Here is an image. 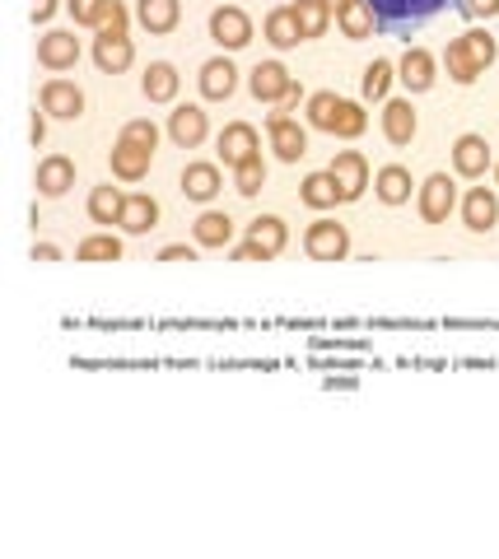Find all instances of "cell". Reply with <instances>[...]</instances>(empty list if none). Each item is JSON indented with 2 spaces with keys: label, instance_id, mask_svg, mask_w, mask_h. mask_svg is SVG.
Masks as SVG:
<instances>
[{
  "label": "cell",
  "instance_id": "6da1fadb",
  "mask_svg": "<svg viewBox=\"0 0 499 559\" xmlns=\"http://www.w3.org/2000/svg\"><path fill=\"white\" fill-rule=\"evenodd\" d=\"M495 57H499V38L486 33V28H467V33H458V38L443 47V66H449L453 84H476L495 66Z\"/></svg>",
  "mask_w": 499,
  "mask_h": 559
},
{
  "label": "cell",
  "instance_id": "7a4b0ae2",
  "mask_svg": "<svg viewBox=\"0 0 499 559\" xmlns=\"http://www.w3.org/2000/svg\"><path fill=\"white\" fill-rule=\"evenodd\" d=\"M308 127L341 135V140H355V135L369 131V112L351 98H336L332 90H318V94H308Z\"/></svg>",
  "mask_w": 499,
  "mask_h": 559
},
{
  "label": "cell",
  "instance_id": "3957f363",
  "mask_svg": "<svg viewBox=\"0 0 499 559\" xmlns=\"http://www.w3.org/2000/svg\"><path fill=\"white\" fill-rule=\"evenodd\" d=\"M458 0H369L373 20L383 33H397V38H411L416 28H425L435 14H443Z\"/></svg>",
  "mask_w": 499,
  "mask_h": 559
},
{
  "label": "cell",
  "instance_id": "277c9868",
  "mask_svg": "<svg viewBox=\"0 0 499 559\" xmlns=\"http://www.w3.org/2000/svg\"><path fill=\"white\" fill-rule=\"evenodd\" d=\"M285 242H289V229L281 215H257L248 224V238L234 248V261H275L285 252Z\"/></svg>",
  "mask_w": 499,
  "mask_h": 559
},
{
  "label": "cell",
  "instance_id": "5b68a950",
  "mask_svg": "<svg viewBox=\"0 0 499 559\" xmlns=\"http://www.w3.org/2000/svg\"><path fill=\"white\" fill-rule=\"evenodd\" d=\"M248 90H252V98L257 103H299L304 98V90L295 84V75L281 66V61H262V66H252V75H248Z\"/></svg>",
  "mask_w": 499,
  "mask_h": 559
},
{
  "label": "cell",
  "instance_id": "8992f818",
  "mask_svg": "<svg viewBox=\"0 0 499 559\" xmlns=\"http://www.w3.org/2000/svg\"><path fill=\"white\" fill-rule=\"evenodd\" d=\"M304 252L313 261H346L351 257V229L341 219H313L304 229Z\"/></svg>",
  "mask_w": 499,
  "mask_h": 559
},
{
  "label": "cell",
  "instance_id": "52a82bcc",
  "mask_svg": "<svg viewBox=\"0 0 499 559\" xmlns=\"http://www.w3.org/2000/svg\"><path fill=\"white\" fill-rule=\"evenodd\" d=\"M453 205H458V182L449 178V173H429V178L420 182V191H416L420 219L425 224H443L453 215Z\"/></svg>",
  "mask_w": 499,
  "mask_h": 559
},
{
  "label": "cell",
  "instance_id": "ba28073f",
  "mask_svg": "<svg viewBox=\"0 0 499 559\" xmlns=\"http://www.w3.org/2000/svg\"><path fill=\"white\" fill-rule=\"evenodd\" d=\"M266 140H271V150H275V159L281 164H299L308 154V131L285 108L266 117Z\"/></svg>",
  "mask_w": 499,
  "mask_h": 559
},
{
  "label": "cell",
  "instance_id": "9c48e42d",
  "mask_svg": "<svg viewBox=\"0 0 499 559\" xmlns=\"http://www.w3.org/2000/svg\"><path fill=\"white\" fill-rule=\"evenodd\" d=\"M215 150H219V164L238 168V164H248V159L262 154V135H257L252 121H229V127L219 131V140H215Z\"/></svg>",
  "mask_w": 499,
  "mask_h": 559
},
{
  "label": "cell",
  "instance_id": "30bf717a",
  "mask_svg": "<svg viewBox=\"0 0 499 559\" xmlns=\"http://www.w3.org/2000/svg\"><path fill=\"white\" fill-rule=\"evenodd\" d=\"M80 61V38L71 28H47L38 38V66L51 70V75H61V70H71Z\"/></svg>",
  "mask_w": 499,
  "mask_h": 559
},
{
  "label": "cell",
  "instance_id": "8fae6325",
  "mask_svg": "<svg viewBox=\"0 0 499 559\" xmlns=\"http://www.w3.org/2000/svg\"><path fill=\"white\" fill-rule=\"evenodd\" d=\"M453 168H458V178H486V173L495 168V154H490V145H486V135H476V131H467V135H458V145H453Z\"/></svg>",
  "mask_w": 499,
  "mask_h": 559
},
{
  "label": "cell",
  "instance_id": "7c38bea8",
  "mask_svg": "<svg viewBox=\"0 0 499 559\" xmlns=\"http://www.w3.org/2000/svg\"><path fill=\"white\" fill-rule=\"evenodd\" d=\"M108 164H112V178L117 182H141L145 173H150V164H154V150L150 145H135V140H127V135H117Z\"/></svg>",
  "mask_w": 499,
  "mask_h": 559
},
{
  "label": "cell",
  "instance_id": "4fadbf2b",
  "mask_svg": "<svg viewBox=\"0 0 499 559\" xmlns=\"http://www.w3.org/2000/svg\"><path fill=\"white\" fill-rule=\"evenodd\" d=\"M38 103H43V112H47V117H61V121H75V117L84 112L80 84H75V80H61V75H51V80L43 84Z\"/></svg>",
  "mask_w": 499,
  "mask_h": 559
},
{
  "label": "cell",
  "instance_id": "5bb4252c",
  "mask_svg": "<svg viewBox=\"0 0 499 559\" xmlns=\"http://www.w3.org/2000/svg\"><path fill=\"white\" fill-rule=\"evenodd\" d=\"M168 135H174L178 150H197V145H205V135H211V121H205L197 103H178V108L168 112Z\"/></svg>",
  "mask_w": 499,
  "mask_h": 559
},
{
  "label": "cell",
  "instance_id": "9a60e30c",
  "mask_svg": "<svg viewBox=\"0 0 499 559\" xmlns=\"http://www.w3.org/2000/svg\"><path fill=\"white\" fill-rule=\"evenodd\" d=\"M211 38L225 51L248 47L252 43V20L238 5H219V10H211Z\"/></svg>",
  "mask_w": 499,
  "mask_h": 559
},
{
  "label": "cell",
  "instance_id": "2e32d148",
  "mask_svg": "<svg viewBox=\"0 0 499 559\" xmlns=\"http://www.w3.org/2000/svg\"><path fill=\"white\" fill-rule=\"evenodd\" d=\"M131 61H135V43L127 33H98L94 38V66L103 75H122V70H131Z\"/></svg>",
  "mask_w": 499,
  "mask_h": 559
},
{
  "label": "cell",
  "instance_id": "e0dca14e",
  "mask_svg": "<svg viewBox=\"0 0 499 559\" xmlns=\"http://www.w3.org/2000/svg\"><path fill=\"white\" fill-rule=\"evenodd\" d=\"M402 84L411 94H425V90H435V80H439V61H435V51H425V47H406V57H402Z\"/></svg>",
  "mask_w": 499,
  "mask_h": 559
},
{
  "label": "cell",
  "instance_id": "ac0fdd59",
  "mask_svg": "<svg viewBox=\"0 0 499 559\" xmlns=\"http://www.w3.org/2000/svg\"><path fill=\"white\" fill-rule=\"evenodd\" d=\"M38 197H47V201H57V197H66V191L75 187V159H66V154H47V159L38 164Z\"/></svg>",
  "mask_w": 499,
  "mask_h": 559
},
{
  "label": "cell",
  "instance_id": "d6986e66",
  "mask_svg": "<svg viewBox=\"0 0 499 559\" xmlns=\"http://www.w3.org/2000/svg\"><path fill=\"white\" fill-rule=\"evenodd\" d=\"M499 219V197L490 187H472L467 197H462V224H467L472 234H490Z\"/></svg>",
  "mask_w": 499,
  "mask_h": 559
},
{
  "label": "cell",
  "instance_id": "ffe728a7",
  "mask_svg": "<svg viewBox=\"0 0 499 559\" xmlns=\"http://www.w3.org/2000/svg\"><path fill=\"white\" fill-rule=\"evenodd\" d=\"M332 173H336L341 191H346V201H359V197H365V187H369V159H365L359 150H336Z\"/></svg>",
  "mask_w": 499,
  "mask_h": 559
},
{
  "label": "cell",
  "instance_id": "44dd1931",
  "mask_svg": "<svg viewBox=\"0 0 499 559\" xmlns=\"http://www.w3.org/2000/svg\"><path fill=\"white\" fill-rule=\"evenodd\" d=\"M219 187H225V178H219V164L197 159V164H187V168H182V197H187V201L205 205V201H215V197H219Z\"/></svg>",
  "mask_w": 499,
  "mask_h": 559
},
{
  "label": "cell",
  "instance_id": "7402d4cb",
  "mask_svg": "<svg viewBox=\"0 0 499 559\" xmlns=\"http://www.w3.org/2000/svg\"><path fill=\"white\" fill-rule=\"evenodd\" d=\"M416 131H420V121H416L411 98H388L383 103V135H388V145H411Z\"/></svg>",
  "mask_w": 499,
  "mask_h": 559
},
{
  "label": "cell",
  "instance_id": "603a6c76",
  "mask_svg": "<svg viewBox=\"0 0 499 559\" xmlns=\"http://www.w3.org/2000/svg\"><path fill=\"white\" fill-rule=\"evenodd\" d=\"M299 201H304L308 210H336L341 201H346V191H341V182H336L332 168H322V173H308V178H304Z\"/></svg>",
  "mask_w": 499,
  "mask_h": 559
},
{
  "label": "cell",
  "instance_id": "cb8c5ba5",
  "mask_svg": "<svg viewBox=\"0 0 499 559\" xmlns=\"http://www.w3.org/2000/svg\"><path fill=\"white\" fill-rule=\"evenodd\" d=\"M234 90H238V70H234L229 57H211V61L201 66V98L225 103Z\"/></svg>",
  "mask_w": 499,
  "mask_h": 559
},
{
  "label": "cell",
  "instance_id": "d4e9b609",
  "mask_svg": "<svg viewBox=\"0 0 499 559\" xmlns=\"http://www.w3.org/2000/svg\"><path fill=\"white\" fill-rule=\"evenodd\" d=\"M135 20H141L145 33H174L182 24V0H141L135 5Z\"/></svg>",
  "mask_w": 499,
  "mask_h": 559
},
{
  "label": "cell",
  "instance_id": "484cf974",
  "mask_svg": "<svg viewBox=\"0 0 499 559\" xmlns=\"http://www.w3.org/2000/svg\"><path fill=\"white\" fill-rule=\"evenodd\" d=\"M411 168H402V164H383L373 173V191H378V201L383 205H406L411 201Z\"/></svg>",
  "mask_w": 499,
  "mask_h": 559
},
{
  "label": "cell",
  "instance_id": "4316f807",
  "mask_svg": "<svg viewBox=\"0 0 499 559\" xmlns=\"http://www.w3.org/2000/svg\"><path fill=\"white\" fill-rule=\"evenodd\" d=\"M289 14H295V24H299V33H304V43L308 38H322L326 28H332V5L326 0H289Z\"/></svg>",
  "mask_w": 499,
  "mask_h": 559
},
{
  "label": "cell",
  "instance_id": "83f0119b",
  "mask_svg": "<svg viewBox=\"0 0 499 559\" xmlns=\"http://www.w3.org/2000/svg\"><path fill=\"white\" fill-rule=\"evenodd\" d=\"M178 84H182V75L168 61H150L145 66V80H141V94L150 98V103H174L178 98Z\"/></svg>",
  "mask_w": 499,
  "mask_h": 559
},
{
  "label": "cell",
  "instance_id": "f1b7e54d",
  "mask_svg": "<svg viewBox=\"0 0 499 559\" xmlns=\"http://www.w3.org/2000/svg\"><path fill=\"white\" fill-rule=\"evenodd\" d=\"M154 224H159V201L154 197H127V205H122V219H117V229L122 234H150Z\"/></svg>",
  "mask_w": 499,
  "mask_h": 559
},
{
  "label": "cell",
  "instance_id": "f546056e",
  "mask_svg": "<svg viewBox=\"0 0 499 559\" xmlns=\"http://www.w3.org/2000/svg\"><path fill=\"white\" fill-rule=\"evenodd\" d=\"M192 238H197V248H229L234 219L225 215V210H205V215L192 224Z\"/></svg>",
  "mask_w": 499,
  "mask_h": 559
},
{
  "label": "cell",
  "instance_id": "4dcf8cb0",
  "mask_svg": "<svg viewBox=\"0 0 499 559\" xmlns=\"http://www.w3.org/2000/svg\"><path fill=\"white\" fill-rule=\"evenodd\" d=\"M262 33H266V43L281 47V51L304 43V33H299V24H295V14H289V5H275L266 20H262Z\"/></svg>",
  "mask_w": 499,
  "mask_h": 559
},
{
  "label": "cell",
  "instance_id": "1f68e13d",
  "mask_svg": "<svg viewBox=\"0 0 499 559\" xmlns=\"http://www.w3.org/2000/svg\"><path fill=\"white\" fill-rule=\"evenodd\" d=\"M336 24H341V33L346 38H373V28H378V20H373V10H369V0H346V5L336 10Z\"/></svg>",
  "mask_w": 499,
  "mask_h": 559
},
{
  "label": "cell",
  "instance_id": "d6a6232c",
  "mask_svg": "<svg viewBox=\"0 0 499 559\" xmlns=\"http://www.w3.org/2000/svg\"><path fill=\"white\" fill-rule=\"evenodd\" d=\"M122 205H127V191L108 182V187L90 191V205H84V210H90L94 224H117V219H122Z\"/></svg>",
  "mask_w": 499,
  "mask_h": 559
},
{
  "label": "cell",
  "instance_id": "836d02e7",
  "mask_svg": "<svg viewBox=\"0 0 499 559\" xmlns=\"http://www.w3.org/2000/svg\"><path fill=\"white\" fill-rule=\"evenodd\" d=\"M75 261H122V238L117 234H90L75 248Z\"/></svg>",
  "mask_w": 499,
  "mask_h": 559
},
{
  "label": "cell",
  "instance_id": "e575fe53",
  "mask_svg": "<svg viewBox=\"0 0 499 559\" xmlns=\"http://www.w3.org/2000/svg\"><path fill=\"white\" fill-rule=\"evenodd\" d=\"M392 70H397V66L383 61V57H373V61L365 66V80H359V90H365V98H388L392 80H397V75H392Z\"/></svg>",
  "mask_w": 499,
  "mask_h": 559
},
{
  "label": "cell",
  "instance_id": "d590c367",
  "mask_svg": "<svg viewBox=\"0 0 499 559\" xmlns=\"http://www.w3.org/2000/svg\"><path fill=\"white\" fill-rule=\"evenodd\" d=\"M234 187H238V197H257V191L266 187V159H262V154L234 168Z\"/></svg>",
  "mask_w": 499,
  "mask_h": 559
},
{
  "label": "cell",
  "instance_id": "8d00e7d4",
  "mask_svg": "<svg viewBox=\"0 0 499 559\" xmlns=\"http://www.w3.org/2000/svg\"><path fill=\"white\" fill-rule=\"evenodd\" d=\"M66 10H71V20H75L80 28H94V33H98L103 10H108V0H66Z\"/></svg>",
  "mask_w": 499,
  "mask_h": 559
},
{
  "label": "cell",
  "instance_id": "74e56055",
  "mask_svg": "<svg viewBox=\"0 0 499 559\" xmlns=\"http://www.w3.org/2000/svg\"><path fill=\"white\" fill-rule=\"evenodd\" d=\"M122 135H127V140H135V145H150V150H159V127H154V121H145V117L127 121V127H122Z\"/></svg>",
  "mask_w": 499,
  "mask_h": 559
},
{
  "label": "cell",
  "instance_id": "f35d334b",
  "mask_svg": "<svg viewBox=\"0 0 499 559\" xmlns=\"http://www.w3.org/2000/svg\"><path fill=\"white\" fill-rule=\"evenodd\" d=\"M458 10L467 14L472 24H476V20H495V14H499V0H458Z\"/></svg>",
  "mask_w": 499,
  "mask_h": 559
},
{
  "label": "cell",
  "instance_id": "ab89813d",
  "mask_svg": "<svg viewBox=\"0 0 499 559\" xmlns=\"http://www.w3.org/2000/svg\"><path fill=\"white\" fill-rule=\"evenodd\" d=\"M159 261H197V248H187V242H168L159 252Z\"/></svg>",
  "mask_w": 499,
  "mask_h": 559
},
{
  "label": "cell",
  "instance_id": "60d3db41",
  "mask_svg": "<svg viewBox=\"0 0 499 559\" xmlns=\"http://www.w3.org/2000/svg\"><path fill=\"white\" fill-rule=\"evenodd\" d=\"M51 14H57V0H33V20L38 24H47Z\"/></svg>",
  "mask_w": 499,
  "mask_h": 559
},
{
  "label": "cell",
  "instance_id": "b9f144b4",
  "mask_svg": "<svg viewBox=\"0 0 499 559\" xmlns=\"http://www.w3.org/2000/svg\"><path fill=\"white\" fill-rule=\"evenodd\" d=\"M28 135H33V145H43V135H47V112H33Z\"/></svg>",
  "mask_w": 499,
  "mask_h": 559
},
{
  "label": "cell",
  "instance_id": "7bdbcfd3",
  "mask_svg": "<svg viewBox=\"0 0 499 559\" xmlns=\"http://www.w3.org/2000/svg\"><path fill=\"white\" fill-rule=\"evenodd\" d=\"M33 261H61V248H51V242H38V248H33Z\"/></svg>",
  "mask_w": 499,
  "mask_h": 559
},
{
  "label": "cell",
  "instance_id": "ee69618b",
  "mask_svg": "<svg viewBox=\"0 0 499 559\" xmlns=\"http://www.w3.org/2000/svg\"><path fill=\"white\" fill-rule=\"evenodd\" d=\"M326 5H332V14H336V10H341V5H346V0H326Z\"/></svg>",
  "mask_w": 499,
  "mask_h": 559
},
{
  "label": "cell",
  "instance_id": "f6af8a7d",
  "mask_svg": "<svg viewBox=\"0 0 499 559\" xmlns=\"http://www.w3.org/2000/svg\"><path fill=\"white\" fill-rule=\"evenodd\" d=\"M495 182H499V159H495Z\"/></svg>",
  "mask_w": 499,
  "mask_h": 559
}]
</instances>
